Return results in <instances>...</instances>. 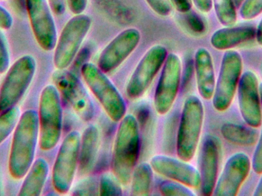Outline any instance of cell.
I'll use <instances>...</instances> for the list:
<instances>
[{
  "label": "cell",
  "instance_id": "obj_10",
  "mask_svg": "<svg viewBox=\"0 0 262 196\" xmlns=\"http://www.w3.org/2000/svg\"><path fill=\"white\" fill-rule=\"evenodd\" d=\"M167 55V49L162 45L152 46L144 54L127 83V98L134 100L143 96L164 64Z\"/></svg>",
  "mask_w": 262,
  "mask_h": 196
},
{
  "label": "cell",
  "instance_id": "obj_39",
  "mask_svg": "<svg viewBox=\"0 0 262 196\" xmlns=\"http://www.w3.org/2000/svg\"><path fill=\"white\" fill-rule=\"evenodd\" d=\"M197 9L202 12L207 13L212 9V0H192Z\"/></svg>",
  "mask_w": 262,
  "mask_h": 196
},
{
  "label": "cell",
  "instance_id": "obj_21",
  "mask_svg": "<svg viewBox=\"0 0 262 196\" xmlns=\"http://www.w3.org/2000/svg\"><path fill=\"white\" fill-rule=\"evenodd\" d=\"M101 144L99 129L89 125L81 136L79 152V171L81 174L89 173L95 167Z\"/></svg>",
  "mask_w": 262,
  "mask_h": 196
},
{
  "label": "cell",
  "instance_id": "obj_29",
  "mask_svg": "<svg viewBox=\"0 0 262 196\" xmlns=\"http://www.w3.org/2000/svg\"><path fill=\"white\" fill-rule=\"evenodd\" d=\"M239 13L243 19H254L262 13V0H245Z\"/></svg>",
  "mask_w": 262,
  "mask_h": 196
},
{
  "label": "cell",
  "instance_id": "obj_44",
  "mask_svg": "<svg viewBox=\"0 0 262 196\" xmlns=\"http://www.w3.org/2000/svg\"><path fill=\"white\" fill-rule=\"evenodd\" d=\"M0 1H3V0H0Z\"/></svg>",
  "mask_w": 262,
  "mask_h": 196
},
{
  "label": "cell",
  "instance_id": "obj_6",
  "mask_svg": "<svg viewBox=\"0 0 262 196\" xmlns=\"http://www.w3.org/2000/svg\"><path fill=\"white\" fill-rule=\"evenodd\" d=\"M36 66L35 58L26 55L9 67L0 88V113L16 106L30 86Z\"/></svg>",
  "mask_w": 262,
  "mask_h": 196
},
{
  "label": "cell",
  "instance_id": "obj_1",
  "mask_svg": "<svg viewBox=\"0 0 262 196\" xmlns=\"http://www.w3.org/2000/svg\"><path fill=\"white\" fill-rule=\"evenodd\" d=\"M39 137L38 114L35 110L25 111L14 130L9 157V172L14 180L24 178L35 161Z\"/></svg>",
  "mask_w": 262,
  "mask_h": 196
},
{
  "label": "cell",
  "instance_id": "obj_25",
  "mask_svg": "<svg viewBox=\"0 0 262 196\" xmlns=\"http://www.w3.org/2000/svg\"><path fill=\"white\" fill-rule=\"evenodd\" d=\"M217 18L223 26L228 27L237 21L236 6L233 0H212Z\"/></svg>",
  "mask_w": 262,
  "mask_h": 196
},
{
  "label": "cell",
  "instance_id": "obj_35",
  "mask_svg": "<svg viewBox=\"0 0 262 196\" xmlns=\"http://www.w3.org/2000/svg\"><path fill=\"white\" fill-rule=\"evenodd\" d=\"M13 24V18L7 9L0 6V29L9 30Z\"/></svg>",
  "mask_w": 262,
  "mask_h": 196
},
{
  "label": "cell",
  "instance_id": "obj_31",
  "mask_svg": "<svg viewBox=\"0 0 262 196\" xmlns=\"http://www.w3.org/2000/svg\"><path fill=\"white\" fill-rule=\"evenodd\" d=\"M149 7L160 16H169L172 12L170 0H146Z\"/></svg>",
  "mask_w": 262,
  "mask_h": 196
},
{
  "label": "cell",
  "instance_id": "obj_12",
  "mask_svg": "<svg viewBox=\"0 0 262 196\" xmlns=\"http://www.w3.org/2000/svg\"><path fill=\"white\" fill-rule=\"evenodd\" d=\"M31 28L38 46L46 52L55 49L58 35L52 11L47 0H26Z\"/></svg>",
  "mask_w": 262,
  "mask_h": 196
},
{
  "label": "cell",
  "instance_id": "obj_38",
  "mask_svg": "<svg viewBox=\"0 0 262 196\" xmlns=\"http://www.w3.org/2000/svg\"><path fill=\"white\" fill-rule=\"evenodd\" d=\"M170 2L178 12L185 13L192 9V0H170Z\"/></svg>",
  "mask_w": 262,
  "mask_h": 196
},
{
  "label": "cell",
  "instance_id": "obj_40",
  "mask_svg": "<svg viewBox=\"0 0 262 196\" xmlns=\"http://www.w3.org/2000/svg\"><path fill=\"white\" fill-rule=\"evenodd\" d=\"M256 40L259 46H262V18L256 29Z\"/></svg>",
  "mask_w": 262,
  "mask_h": 196
},
{
  "label": "cell",
  "instance_id": "obj_15",
  "mask_svg": "<svg viewBox=\"0 0 262 196\" xmlns=\"http://www.w3.org/2000/svg\"><path fill=\"white\" fill-rule=\"evenodd\" d=\"M258 77L252 71L242 75L238 86V106L248 126L258 128L262 125L261 99Z\"/></svg>",
  "mask_w": 262,
  "mask_h": 196
},
{
  "label": "cell",
  "instance_id": "obj_43",
  "mask_svg": "<svg viewBox=\"0 0 262 196\" xmlns=\"http://www.w3.org/2000/svg\"><path fill=\"white\" fill-rule=\"evenodd\" d=\"M258 90H259L260 99L262 103V82L258 85Z\"/></svg>",
  "mask_w": 262,
  "mask_h": 196
},
{
  "label": "cell",
  "instance_id": "obj_45",
  "mask_svg": "<svg viewBox=\"0 0 262 196\" xmlns=\"http://www.w3.org/2000/svg\"><path fill=\"white\" fill-rule=\"evenodd\" d=\"M261 72H262V68H261Z\"/></svg>",
  "mask_w": 262,
  "mask_h": 196
},
{
  "label": "cell",
  "instance_id": "obj_7",
  "mask_svg": "<svg viewBox=\"0 0 262 196\" xmlns=\"http://www.w3.org/2000/svg\"><path fill=\"white\" fill-rule=\"evenodd\" d=\"M92 24L91 17L84 14L75 15L66 23L57 40L54 53V66L58 70H66L73 62Z\"/></svg>",
  "mask_w": 262,
  "mask_h": 196
},
{
  "label": "cell",
  "instance_id": "obj_34",
  "mask_svg": "<svg viewBox=\"0 0 262 196\" xmlns=\"http://www.w3.org/2000/svg\"><path fill=\"white\" fill-rule=\"evenodd\" d=\"M188 24L193 32L202 33L205 30V24L197 14L190 13L187 16Z\"/></svg>",
  "mask_w": 262,
  "mask_h": 196
},
{
  "label": "cell",
  "instance_id": "obj_27",
  "mask_svg": "<svg viewBox=\"0 0 262 196\" xmlns=\"http://www.w3.org/2000/svg\"><path fill=\"white\" fill-rule=\"evenodd\" d=\"M121 183L115 177L114 174L104 173L101 176L99 182L100 195H123Z\"/></svg>",
  "mask_w": 262,
  "mask_h": 196
},
{
  "label": "cell",
  "instance_id": "obj_36",
  "mask_svg": "<svg viewBox=\"0 0 262 196\" xmlns=\"http://www.w3.org/2000/svg\"><path fill=\"white\" fill-rule=\"evenodd\" d=\"M67 5L75 15L82 14L88 6V0H67Z\"/></svg>",
  "mask_w": 262,
  "mask_h": 196
},
{
  "label": "cell",
  "instance_id": "obj_8",
  "mask_svg": "<svg viewBox=\"0 0 262 196\" xmlns=\"http://www.w3.org/2000/svg\"><path fill=\"white\" fill-rule=\"evenodd\" d=\"M81 134L78 131L69 133L61 143L52 169V184L59 194H67L73 184L79 163Z\"/></svg>",
  "mask_w": 262,
  "mask_h": 196
},
{
  "label": "cell",
  "instance_id": "obj_3",
  "mask_svg": "<svg viewBox=\"0 0 262 196\" xmlns=\"http://www.w3.org/2000/svg\"><path fill=\"white\" fill-rule=\"evenodd\" d=\"M38 127L40 148L52 150L59 142L62 132L63 111L58 89L49 84L44 88L39 99Z\"/></svg>",
  "mask_w": 262,
  "mask_h": 196
},
{
  "label": "cell",
  "instance_id": "obj_5",
  "mask_svg": "<svg viewBox=\"0 0 262 196\" xmlns=\"http://www.w3.org/2000/svg\"><path fill=\"white\" fill-rule=\"evenodd\" d=\"M81 72L84 82L101 103L109 118L116 123L121 121L126 115L127 106L122 95L113 82L98 66L91 62L83 64Z\"/></svg>",
  "mask_w": 262,
  "mask_h": 196
},
{
  "label": "cell",
  "instance_id": "obj_20",
  "mask_svg": "<svg viewBox=\"0 0 262 196\" xmlns=\"http://www.w3.org/2000/svg\"><path fill=\"white\" fill-rule=\"evenodd\" d=\"M256 38V28L252 26H228L219 29L211 37V45L217 50H232Z\"/></svg>",
  "mask_w": 262,
  "mask_h": 196
},
{
  "label": "cell",
  "instance_id": "obj_13",
  "mask_svg": "<svg viewBox=\"0 0 262 196\" xmlns=\"http://www.w3.org/2000/svg\"><path fill=\"white\" fill-rule=\"evenodd\" d=\"M141 39L140 31L130 28L122 31L100 54L98 67L105 74L116 70L134 52Z\"/></svg>",
  "mask_w": 262,
  "mask_h": 196
},
{
  "label": "cell",
  "instance_id": "obj_14",
  "mask_svg": "<svg viewBox=\"0 0 262 196\" xmlns=\"http://www.w3.org/2000/svg\"><path fill=\"white\" fill-rule=\"evenodd\" d=\"M250 158L244 153L232 155L225 164L214 189L215 196H236L251 170Z\"/></svg>",
  "mask_w": 262,
  "mask_h": 196
},
{
  "label": "cell",
  "instance_id": "obj_11",
  "mask_svg": "<svg viewBox=\"0 0 262 196\" xmlns=\"http://www.w3.org/2000/svg\"><path fill=\"white\" fill-rule=\"evenodd\" d=\"M181 73L180 57L168 54L154 95V106L160 115H165L172 109L180 90Z\"/></svg>",
  "mask_w": 262,
  "mask_h": 196
},
{
  "label": "cell",
  "instance_id": "obj_19",
  "mask_svg": "<svg viewBox=\"0 0 262 196\" xmlns=\"http://www.w3.org/2000/svg\"><path fill=\"white\" fill-rule=\"evenodd\" d=\"M194 63L199 93L204 100H211L215 92L216 81L210 52L205 48H200L195 52Z\"/></svg>",
  "mask_w": 262,
  "mask_h": 196
},
{
  "label": "cell",
  "instance_id": "obj_23",
  "mask_svg": "<svg viewBox=\"0 0 262 196\" xmlns=\"http://www.w3.org/2000/svg\"><path fill=\"white\" fill-rule=\"evenodd\" d=\"M221 134L229 143L242 146H254L259 138L256 128L232 123H224L221 127Z\"/></svg>",
  "mask_w": 262,
  "mask_h": 196
},
{
  "label": "cell",
  "instance_id": "obj_26",
  "mask_svg": "<svg viewBox=\"0 0 262 196\" xmlns=\"http://www.w3.org/2000/svg\"><path fill=\"white\" fill-rule=\"evenodd\" d=\"M20 117L21 112L17 106L0 113V145L15 130Z\"/></svg>",
  "mask_w": 262,
  "mask_h": 196
},
{
  "label": "cell",
  "instance_id": "obj_28",
  "mask_svg": "<svg viewBox=\"0 0 262 196\" xmlns=\"http://www.w3.org/2000/svg\"><path fill=\"white\" fill-rule=\"evenodd\" d=\"M160 192L165 196H194L188 186L175 181H164L160 186Z\"/></svg>",
  "mask_w": 262,
  "mask_h": 196
},
{
  "label": "cell",
  "instance_id": "obj_9",
  "mask_svg": "<svg viewBox=\"0 0 262 196\" xmlns=\"http://www.w3.org/2000/svg\"><path fill=\"white\" fill-rule=\"evenodd\" d=\"M243 58L239 52L226 51L212 97L213 107L219 112H225L232 104L243 75Z\"/></svg>",
  "mask_w": 262,
  "mask_h": 196
},
{
  "label": "cell",
  "instance_id": "obj_22",
  "mask_svg": "<svg viewBox=\"0 0 262 196\" xmlns=\"http://www.w3.org/2000/svg\"><path fill=\"white\" fill-rule=\"evenodd\" d=\"M49 166L45 159L38 158L34 161L25 176L18 196H38L41 195L47 181Z\"/></svg>",
  "mask_w": 262,
  "mask_h": 196
},
{
  "label": "cell",
  "instance_id": "obj_42",
  "mask_svg": "<svg viewBox=\"0 0 262 196\" xmlns=\"http://www.w3.org/2000/svg\"><path fill=\"white\" fill-rule=\"evenodd\" d=\"M233 1L234 3H235V6H236V8H238L242 6V4H243V3L245 1V0H233Z\"/></svg>",
  "mask_w": 262,
  "mask_h": 196
},
{
  "label": "cell",
  "instance_id": "obj_4",
  "mask_svg": "<svg viewBox=\"0 0 262 196\" xmlns=\"http://www.w3.org/2000/svg\"><path fill=\"white\" fill-rule=\"evenodd\" d=\"M204 121V106L198 97L185 100L177 133V153L179 159L189 162L193 159L200 143Z\"/></svg>",
  "mask_w": 262,
  "mask_h": 196
},
{
  "label": "cell",
  "instance_id": "obj_2",
  "mask_svg": "<svg viewBox=\"0 0 262 196\" xmlns=\"http://www.w3.org/2000/svg\"><path fill=\"white\" fill-rule=\"evenodd\" d=\"M140 149V131L137 118L127 114L120 121L112 155V172L120 183L127 186L137 166Z\"/></svg>",
  "mask_w": 262,
  "mask_h": 196
},
{
  "label": "cell",
  "instance_id": "obj_18",
  "mask_svg": "<svg viewBox=\"0 0 262 196\" xmlns=\"http://www.w3.org/2000/svg\"><path fill=\"white\" fill-rule=\"evenodd\" d=\"M63 93L81 120L90 121L95 115L93 103L80 80L70 72L63 73L59 78Z\"/></svg>",
  "mask_w": 262,
  "mask_h": 196
},
{
  "label": "cell",
  "instance_id": "obj_32",
  "mask_svg": "<svg viewBox=\"0 0 262 196\" xmlns=\"http://www.w3.org/2000/svg\"><path fill=\"white\" fill-rule=\"evenodd\" d=\"M10 64V55L5 38L0 33V75L7 72Z\"/></svg>",
  "mask_w": 262,
  "mask_h": 196
},
{
  "label": "cell",
  "instance_id": "obj_41",
  "mask_svg": "<svg viewBox=\"0 0 262 196\" xmlns=\"http://www.w3.org/2000/svg\"><path fill=\"white\" fill-rule=\"evenodd\" d=\"M262 175V174H261ZM254 196H262V176L255 188V192L253 193Z\"/></svg>",
  "mask_w": 262,
  "mask_h": 196
},
{
  "label": "cell",
  "instance_id": "obj_30",
  "mask_svg": "<svg viewBox=\"0 0 262 196\" xmlns=\"http://www.w3.org/2000/svg\"><path fill=\"white\" fill-rule=\"evenodd\" d=\"M72 194L75 195H99V184L93 178L86 179L75 186Z\"/></svg>",
  "mask_w": 262,
  "mask_h": 196
},
{
  "label": "cell",
  "instance_id": "obj_16",
  "mask_svg": "<svg viewBox=\"0 0 262 196\" xmlns=\"http://www.w3.org/2000/svg\"><path fill=\"white\" fill-rule=\"evenodd\" d=\"M221 143L213 135H206L203 139L200 149L199 166H200V190L202 195H213L214 189L218 180L220 167Z\"/></svg>",
  "mask_w": 262,
  "mask_h": 196
},
{
  "label": "cell",
  "instance_id": "obj_24",
  "mask_svg": "<svg viewBox=\"0 0 262 196\" xmlns=\"http://www.w3.org/2000/svg\"><path fill=\"white\" fill-rule=\"evenodd\" d=\"M154 169L150 164L142 163L136 166L130 180V195L144 196L150 194Z\"/></svg>",
  "mask_w": 262,
  "mask_h": 196
},
{
  "label": "cell",
  "instance_id": "obj_17",
  "mask_svg": "<svg viewBox=\"0 0 262 196\" xmlns=\"http://www.w3.org/2000/svg\"><path fill=\"white\" fill-rule=\"evenodd\" d=\"M149 164L154 171L162 177L181 183L191 189H197L200 186V172L188 162L168 156L157 155L152 157Z\"/></svg>",
  "mask_w": 262,
  "mask_h": 196
},
{
  "label": "cell",
  "instance_id": "obj_33",
  "mask_svg": "<svg viewBox=\"0 0 262 196\" xmlns=\"http://www.w3.org/2000/svg\"><path fill=\"white\" fill-rule=\"evenodd\" d=\"M257 146L252 157V167L254 172L258 175L262 174V129L259 135Z\"/></svg>",
  "mask_w": 262,
  "mask_h": 196
},
{
  "label": "cell",
  "instance_id": "obj_37",
  "mask_svg": "<svg viewBox=\"0 0 262 196\" xmlns=\"http://www.w3.org/2000/svg\"><path fill=\"white\" fill-rule=\"evenodd\" d=\"M51 10L57 15H61L66 12L67 0H47Z\"/></svg>",
  "mask_w": 262,
  "mask_h": 196
}]
</instances>
